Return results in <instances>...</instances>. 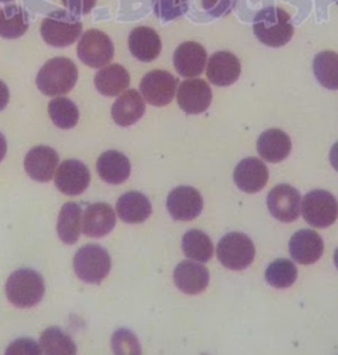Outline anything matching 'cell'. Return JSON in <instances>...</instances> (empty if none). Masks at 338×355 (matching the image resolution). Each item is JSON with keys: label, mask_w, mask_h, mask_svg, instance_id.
Listing matches in <instances>:
<instances>
[{"label": "cell", "mask_w": 338, "mask_h": 355, "mask_svg": "<svg viewBox=\"0 0 338 355\" xmlns=\"http://www.w3.org/2000/svg\"><path fill=\"white\" fill-rule=\"evenodd\" d=\"M77 80V65L67 57H56L42 65L36 78V85L45 96H67L76 86Z\"/></svg>", "instance_id": "6da1fadb"}, {"label": "cell", "mask_w": 338, "mask_h": 355, "mask_svg": "<svg viewBox=\"0 0 338 355\" xmlns=\"http://www.w3.org/2000/svg\"><path fill=\"white\" fill-rule=\"evenodd\" d=\"M254 33L257 40L272 48L283 46L291 42L295 29L289 15L278 7H267L255 16Z\"/></svg>", "instance_id": "7a4b0ae2"}, {"label": "cell", "mask_w": 338, "mask_h": 355, "mask_svg": "<svg viewBox=\"0 0 338 355\" xmlns=\"http://www.w3.org/2000/svg\"><path fill=\"white\" fill-rule=\"evenodd\" d=\"M6 295L17 308H33L45 295L44 279L31 268L17 270L7 280Z\"/></svg>", "instance_id": "3957f363"}, {"label": "cell", "mask_w": 338, "mask_h": 355, "mask_svg": "<svg viewBox=\"0 0 338 355\" xmlns=\"http://www.w3.org/2000/svg\"><path fill=\"white\" fill-rule=\"evenodd\" d=\"M40 31L47 44L54 48H67L81 36V19L70 11L58 10L42 20Z\"/></svg>", "instance_id": "277c9868"}, {"label": "cell", "mask_w": 338, "mask_h": 355, "mask_svg": "<svg viewBox=\"0 0 338 355\" xmlns=\"http://www.w3.org/2000/svg\"><path fill=\"white\" fill-rule=\"evenodd\" d=\"M74 272L87 284H101L111 270V258L108 250L98 245H87L77 251L74 260Z\"/></svg>", "instance_id": "5b68a950"}, {"label": "cell", "mask_w": 338, "mask_h": 355, "mask_svg": "<svg viewBox=\"0 0 338 355\" xmlns=\"http://www.w3.org/2000/svg\"><path fill=\"white\" fill-rule=\"evenodd\" d=\"M217 257L231 271L246 270L255 258L253 241L241 232L226 234L218 243Z\"/></svg>", "instance_id": "8992f818"}, {"label": "cell", "mask_w": 338, "mask_h": 355, "mask_svg": "<svg viewBox=\"0 0 338 355\" xmlns=\"http://www.w3.org/2000/svg\"><path fill=\"white\" fill-rule=\"evenodd\" d=\"M301 213L304 219L316 229H326L338 218V202L329 191H312L304 197Z\"/></svg>", "instance_id": "52a82bcc"}, {"label": "cell", "mask_w": 338, "mask_h": 355, "mask_svg": "<svg viewBox=\"0 0 338 355\" xmlns=\"http://www.w3.org/2000/svg\"><path fill=\"white\" fill-rule=\"evenodd\" d=\"M77 55L89 68H102L114 57V44L102 31L89 29L80 39Z\"/></svg>", "instance_id": "ba28073f"}, {"label": "cell", "mask_w": 338, "mask_h": 355, "mask_svg": "<svg viewBox=\"0 0 338 355\" xmlns=\"http://www.w3.org/2000/svg\"><path fill=\"white\" fill-rule=\"evenodd\" d=\"M178 80L165 70H152L147 73L142 83L140 92L142 96L149 105L162 107L169 105L176 94Z\"/></svg>", "instance_id": "9c48e42d"}, {"label": "cell", "mask_w": 338, "mask_h": 355, "mask_svg": "<svg viewBox=\"0 0 338 355\" xmlns=\"http://www.w3.org/2000/svg\"><path fill=\"white\" fill-rule=\"evenodd\" d=\"M267 206L273 218L289 223L300 217L301 196L294 187L280 184L269 193Z\"/></svg>", "instance_id": "30bf717a"}, {"label": "cell", "mask_w": 338, "mask_h": 355, "mask_svg": "<svg viewBox=\"0 0 338 355\" xmlns=\"http://www.w3.org/2000/svg\"><path fill=\"white\" fill-rule=\"evenodd\" d=\"M167 209L176 220H192L203 211V196L192 187H177L167 198Z\"/></svg>", "instance_id": "8fae6325"}, {"label": "cell", "mask_w": 338, "mask_h": 355, "mask_svg": "<svg viewBox=\"0 0 338 355\" xmlns=\"http://www.w3.org/2000/svg\"><path fill=\"white\" fill-rule=\"evenodd\" d=\"M54 184L57 189L67 196H78L90 184V172L80 160H65L57 169Z\"/></svg>", "instance_id": "7c38bea8"}, {"label": "cell", "mask_w": 338, "mask_h": 355, "mask_svg": "<svg viewBox=\"0 0 338 355\" xmlns=\"http://www.w3.org/2000/svg\"><path fill=\"white\" fill-rule=\"evenodd\" d=\"M213 93L206 81L196 78L188 80L180 85L177 102L187 114H201L209 109Z\"/></svg>", "instance_id": "4fadbf2b"}, {"label": "cell", "mask_w": 338, "mask_h": 355, "mask_svg": "<svg viewBox=\"0 0 338 355\" xmlns=\"http://www.w3.org/2000/svg\"><path fill=\"white\" fill-rule=\"evenodd\" d=\"M117 217L112 207L105 202L90 204L85 209L82 232L89 238H102L112 232Z\"/></svg>", "instance_id": "5bb4252c"}, {"label": "cell", "mask_w": 338, "mask_h": 355, "mask_svg": "<svg viewBox=\"0 0 338 355\" xmlns=\"http://www.w3.org/2000/svg\"><path fill=\"white\" fill-rule=\"evenodd\" d=\"M57 152L48 146H39L29 150L24 160L28 176L37 182H48L53 178L58 165Z\"/></svg>", "instance_id": "9a60e30c"}, {"label": "cell", "mask_w": 338, "mask_h": 355, "mask_svg": "<svg viewBox=\"0 0 338 355\" xmlns=\"http://www.w3.org/2000/svg\"><path fill=\"white\" fill-rule=\"evenodd\" d=\"M289 252L300 264H313L324 254L323 238L313 230H300L289 241Z\"/></svg>", "instance_id": "2e32d148"}, {"label": "cell", "mask_w": 338, "mask_h": 355, "mask_svg": "<svg viewBox=\"0 0 338 355\" xmlns=\"http://www.w3.org/2000/svg\"><path fill=\"white\" fill-rule=\"evenodd\" d=\"M208 55L203 45L198 42H183L175 52L174 62L177 73L184 78H193L203 74L206 67Z\"/></svg>", "instance_id": "e0dca14e"}, {"label": "cell", "mask_w": 338, "mask_h": 355, "mask_svg": "<svg viewBox=\"0 0 338 355\" xmlns=\"http://www.w3.org/2000/svg\"><path fill=\"white\" fill-rule=\"evenodd\" d=\"M234 181L241 191L257 193L267 185L269 169L257 157L244 159L234 171Z\"/></svg>", "instance_id": "ac0fdd59"}, {"label": "cell", "mask_w": 338, "mask_h": 355, "mask_svg": "<svg viewBox=\"0 0 338 355\" xmlns=\"http://www.w3.org/2000/svg\"><path fill=\"white\" fill-rule=\"evenodd\" d=\"M241 62L230 52H217L208 64V78L217 86H230L241 76Z\"/></svg>", "instance_id": "d6986e66"}, {"label": "cell", "mask_w": 338, "mask_h": 355, "mask_svg": "<svg viewBox=\"0 0 338 355\" xmlns=\"http://www.w3.org/2000/svg\"><path fill=\"white\" fill-rule=\"evenodd\" d=\"M176 287L187 295H198L209 286L210 275L206 267L194 261H181L174 273Z\"/></svg>", "instance_id": "ffe728a7"}, {"label": "cell", "mask_w": 338, "mask_h": 355, "mask_svg": "<svg viewBox=\"0 0 338 355\" xmlns=\"http://www.w3.org/2000/svg\"><path fill=\"white\" fill-rule=\"evenodd\" d=\"M146 112V103L143 96L137 90H127L118 96L111 107V116L114 122L121 127H128L135 124L143 118Z\"/></svg>", "instance_id": "44dd1931"}, {"label": "cell", "mask_w": 338, "mask_h": 355, "mask_svg": "<svg viewBox=\"0 0 338 355\" xmlns=\"http://www.w3.org/2000/svg\"><path fill=\"white\" fill-rule=\"evenodd\" d=\"M128 48L131 55L142 62L156 60L162 52V40L155 29L137 27L130 33Z\"/></svg>", "instance_id": "7402d4cb"}, {"label": "cell", "mask_w": 338, "mask_h": 355, "mask_svg": "<svg viewBox=\"0 0 338 355\" xmlns=\"http://www.w3.org/2000/svg\"><path fill=\"white\" fill-rule=\"evenodd\" d=\"M96 172L99 178L111 185H119L131 175V164L126 155L118 150H108L102 153L96 162Z\"/></svg>", "instance_id": "603a6c76"}, {"label": "cell", "mask_w": 338, "mask_h": 355, "mask_svg": "<svg viewBox=\"0 0 338 355\" xmlns=\"http://www.w3.org/2000/svg\"><path fill=\"white\" fill-rule=\"evenodd\" d=\"M291 150V139L282 130L270 128L257 139V152L269 163L283 162L289 156Z\"/></svg>", "instance_id": "cb8c5ba5"}, {"label": "cell", "mask_w": 338, "mask_h": 355, "mask_svg": "<svg viewBox=\"0 0 338 355\" xmlns=\"http://www.w3.org/2000/svg\"><path fill=\"white\" fill-rule=\"evenodd\" d=\"M117 213L126 223H143L151 217L152 206L143 193L127 191L117 202Z\"/></svg>", "instance_id": "d4e9b609"}, {"label": "cell", "mask_w": 338, "mask_h": 355, "mask_svg": "<svg viewBox=\"0 0 338 355\" xmlns=\"http://www.w3.org/2000/svg\"><path fill=\"white\" fill-rule=\"evenodd\" d=\"M96 90L105 96H119L130 86V74L119 64L108 65L101 69L94 78Z\"/></svg>", "instance_id": "484cf974"}, {"label": "cell", "mask_w": 338, "mask_h": 355, "mask_svg": "<svg viewBox=\"0 0 338 355\" xmlns=\"http://www.w3.org/2000/svg\"><path fill=\"white\" fill-rule=\"evenodd\" d=\"M82 207L78 204L69 202L61 207L57 220V234L65 245H74L81 235Z\"/></svg>", "instance_id": "4316f807"}, {"label": "cell", "mask_w": 338, "mask_h": 355, "mask_svg": "<svg viewBox=\"0 0 338 355\" xmlns=\"http://www.w3.org/2000/svg\"><path fill=\"white\" fill-rule=\"evenodd\" d=\"M29 27V19L24 8L16 4H8L0 10V37L19 39Z\"/></svg>", "instance_id": "83f0119b"}, {"label": "cell", "mask_w": 338, "mask_h": 355, "mask_svg": "<svg viewBox=\"0 0 338 355\" xmlns=\"http://www.w3.org/2000/svg\"><path fill=\"white\" fill-rule=\"evenodd\" d=\"M313 71L320 85L329 90H338V55L336 52H321L313 60Z\"/></svg>", "instance_id": "f1b7e54d"}, {"label": "cell", "mask_w": 338, "mask_h": 355, "mask_svg": "<svg viewBox=\"0 0 338 355\" xmlns=\"http://www.w3.org/2000/svg\"><path fill=\"white\" fill-rule=\"evenodd\" d=\"M183 251L190 259L205 263L213 258L214 246L205 232L190 230L183 236Z\"/></svg>", "instance_id": "f546056e"}, {"label": "cell", "mask_w": 338, "mask_h": 355, "mask_svg": "<svg viewBox=\"0 0 338 355\" xmlns=\"http://www.w3.org/2000/svg\"><path fill=\"white\" fill-rule=\"evenodd\" d=\"M48 112L52 122L62 130L74 128L80 119V112L77 106L73 101L65 96H58L52 99L48 106Z\"/></svg>", "instance_id": "4dcf8cb0"}, {"label": "cell", "mask_w": 338, "mask_h": 355, "mask_svg": "<svg viewBox=\"0 0 338 355\" xmlns=\"http://www.w3.org/2000/svg\"><path fill=\"white\" fill-rule=\"evenodd\" d=\"M42 353L48 355H73L77 353V346L71 337L60 328L47 329L41 334Z\"/></svg>", "instance_id": "1f68e13d"}, {"label": "cell", "mask_w": 338, "mask_h": 355, "mask_svg": "<svg viewBox=\"0 0 338 355\" xmlns=\"http://www.w3.org/2000/svg\"><path fill=\"white\" fill-rule=\"evenodd\" d=\"M298 279L296 266L288 259H276L266 270V282L271 287L285 289L292 287Z\"/></svg>", "instance_id": "d6a6232c"}, {"label": "cell", "mask_w": 338, "mask_h": 355, "mask_svg": "<svg viewBox=\"0 0 338 355\" xmlns=\"http://www.w3.org/2000/svg\"><path fill=\"white\" fill-rule=\"evenodd\" d=\"M188 10L187 0H155V12L162 21H169Z\"/></svg>", "instance_id": "836d02e7"}, {"label": "cell", "mask_w": 338, "mask_h": 355, "mask_svg": "<svg viewBox=\"0 0 338 355\" xmlns=\"http://www.w3.org/2000/svg\"><path fill=\"white\" fill-rule=\"evenodd\" d=\"M40 347L36 342L31 340H19L11 345L7 350V354H40Z\"/></svg>", "instance_id": "e575fe53"}, {"label": "cell", "mask_w": 338, "mask_h": 355, "mask_svg": "<svg viewBox=\"0 0 338 355\" xmlns=\"http://www.w3.org/2000/svg\"><path fill=\"white\" fill-rule=\"evenodd\" d=\"M62 3L73 14L87 15L94 8L96 0H62Z\"/></svg>", "instance_id": "d590c367"}, {"label": "cell", "mask_w": 338, "mask_h": 355, "mask_svg": "<svg viewBox=\"0 0 338 355\" xmlns=\"http://www.w3.org/2000/svg\"><path fill=\"white\" fill-rule=\"evenodd\" d=\"M203 10L209 11L214 16H221L229 11L233 4V0H201Z\"/></svg>", "instance_id": "8d00e7d4"}, {"label": "cell", "mask_w": 338, "mask_h": 355, "mask_svg": "<svg viewBox=\"0 0 338 355\" xmlns=\"http://www.w3.org/2000/svg\"><path fill=\"white\" fill-rule=\"evenodd\" d=\"M8 102H10V90L6 83L0 81V111L7 107Z\"/></svg>", "instance_id": "74e56055"}, {"label": "cell", "mask_w": 338, "mask_h": 355, "mask_svg": "<svg viewBox=\"0 0 338 355\" xmlns=\"http://www.w3.org/2000/svg\"><path fill=\"white\" fill-rule=\"evenodd\" d=\"M330 164L333 165V168L338 172V141L333 146V148L330 150Z\"/></svg>", "instance_id": "f35d334b"}, {"label": "cell", "mask_w": 338, "mask_h": 355, "mask_svg": "<svg viewBox=\"0 0 338 355\" xmlns=\"http://www.w3.org/2000/svg\"><path fill=\"white\" fill-rule=\"evenodd\" d=\"M6 153H7V140H6L4 135L0 132V162L4 159Z\"/></svg>", "instance_id": "ab89813d"}, {"label": "cell", "mask_w": 338, "mask_h": 355, "mask_svg": "<svg viewBox=\"0 0 338 355\" xmlns=\"http://www.w3.org/2000/svg\"><path fill=\"white\" fill-rule=\"evenodd\" d=\"M335 264H336L338 270V248L336 250V252H335Z\"/></svg>", "instance_id": "60d3db41"}, {"label": "cell", "mask_w": 338, "mask_h": 355, "mask_svg": "<svg viewBox=\"0 0 338 355\" xmlns=\"http://www.w3.org/2000/svg\"><path fill=\"white\" fill-rule=\"evenodd\" d=\"M8 1H14V0H0V3H8Z\"/></svg>", "instance_id": "b9f144b4"}]
</instances>
